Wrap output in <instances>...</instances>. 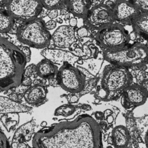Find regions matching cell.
Here are the masks:
<instances>
[{
	"instance_id": "1",
	"label": "cell",
	"mask_w": 148,
	"mask_h": 148,
	"mask_svg": "<svg viewBox=\"0 0 148 148\" xmlns=\"http://www.w3.org/2000/svg\"><path fill=\"white\" fill-rule=\"evenodd\" d=\"M32 145L33 148H103L101 128L88 114L40 130Z\"/></svg>"
},
{
	"instance_id": "2",
	"label": "cell",
	"mask_w": 148,
	"mask_h": 148,
	"mask_svg": "<svg viewBox=\"0 0 148 148\" xmlns=\"http://www.w3.org/2000/svg\"><path fill=\"white\" fill-rule=\"evenodd\" d=\"M26 63V58L18 47L0 36V91L21 84Z\"/></svg>"
},
{
	"instance_id": "3",
	"label": "cell",
	"mask_w": 148,
	"mask_h": 148,
	"mask_svg": "<svg viewBox=\"0 0 148 148\" xmlns=\"http://www.w3.org/2000/svg\"><path fill=\"white\" fill-rule=\"evenodd\" d=\"M132 81V75L127 68L113 64L108 65L102 72L98 94L104 101L116 99L122 94Z\"/></svg>"
},
{
	"instance_id": "4",
	"label": "cell",
	"mask_w": 148,
	"mask_h": 148,
	"mask_svg": "<svg viewBox=\"0 0 148 148\" xmlns=\"http://www.w3.org/2000/svg\"><path fill=\"white\" fill-rule=\"evenodd\" d=\"M103 56L110 64L126 68H140L148 64V46L136 42L116 51L103 50Z\"/></svg>"
},
{
	"instance_id": "5",
	"label": "cell",
	"mask_w": 148,
	"mask_h": 148,
	"mask_svg": "<svg viewBox=\"0 0 148 148\" xmlns=\"http://www.w3.org/2000/svg\"><path fill=\"white\" fill-rule=\"evenodd\" d=\"M17 37L21 43L36 49H45L50 43L51 35L43 20L36 18L27 21L17 29Z\"/></svg>"
},
{
	"instance_id": "6",
	"label": "cell",
	"mask_w": 148,
	"mask_h": 148,
	"mask_svg": "<svg viewBox=\"0 0 148 148\" xmlns=\"http://www.w3.org/2000/svg\"><path fill=\"white\" fill-rule=\"evenodd\" d=\"M95 39L103 50L116 51L127 46L130 38L128 31L121 24L113 23L98 30Z\"/></svg>"
},
{
	"instance_id": "7",
	"label": "cell",
	"mask_w": 148,
	"mask_h": 148,
	"mask_svg": "<svg viewBox=\"0 0 148 148\" xmlns=\"http://www.w3.org/2000/svg\"><path fill=\"white\" fill-rule=\"evenodd\" d=\"M56 75L58 84L68 92L78 93L84 88L86 79L84 75L70 64H63Z\"/></svg>"
},
{
	"instance_id": "8",
	"label": "cell",
	"mask_w": 148,
	"mask_h": 148,
	"mask_svg": "<svg viewBox=\"0 0 148 148\" xmlns=\"http://www.w3.org/2000/svg\"><path fill=\"white\" fill-rule=\"evenodd\" d=\"M41 0H9L8 11L13 17L29 21L37 17L43 9Z\"/></svg>"
},
{
	"instance_id": "9",
	"label": "cell",
	"mask_w": 148,
	"mask_h": 148,
	"mask_svg": "<svg viewBox=\"0 0 148 148\" xmlns=\"http://www.w3.org/2000/svg\"><path fill=\"white\" fill-rule=\"evenodd\" d=\"M115 21L112 8L105 4L92 7L83 18L84 24L91 29L99 30Z\"/></svg>"
},
{
	"instance_id": "10",
	"label": "cell",
	"mask_w": 148,
	"mask_h": 148,
	"mask_svg": "<svg viewBox=\"0 0 148 148\" xmlns=\"http://www.w3.org/2000/svg\"><path fill=\"white\" fill-rule=\"evenodd\" d=\"M114 20L120 23L130 24L132 20L140 12L126 0H117L112 8Z\"/></svg>"
},
{
	"instance_id": "11",
	"label": "cell",
	"mask_w": 148,
	"mask_h": 148,
	"mask_svg": "<svg viewBox=\"0 0 148 148\" xmlns=\"http://www.w3.org/2000/svg\"><path fill=\"white\" fill-rule=\"evenodd\" d=\"M121 95L122 104L127 109L143 105L147 98L143 89L136 84H131L124 90Z\"/></svg>"
},
{
	"instance_id": "12",
	"label": "cell",
	"mask_w": 148,
	"mask_h": 148,
	"mask_svg": "<svg viewBox=\"0 0 148 148\" xmlns=\"http://www.w3.org/2000/svg\"><path fill=\"white\" fill-rule=\"evenodd\" d=\"M54 45L59 49L69 47L76 41L74 27L70 25H61L51 36Z\"/></svg>"
},
{
	"instance_id": "13",
	"label": "cell",
	"mask_w": 148,
	"mask_h": 148,
	"mask_svg": "<svg viewBox=\"0 0 148 148\" xmlns=\"http://www.w3.org/2000/svg\"><path fill=\"white\" fill-rule=\"evenodd\" d=\"M41 54L54 64L68 63L73 65L79 60V57L72 52L61 49L45 48L42 51Z\"/></svg>"
},
{
	"instance_id": "14",
	"label": "cell",
	"mask_w": 148,
	"mask_h": 148,
	"mask_svg": "<svg viewBox=\"0 0 148 148\" xmlns=\"http://www.w3.org/2000/svg\"><path fill=\"white\" fill-rule=\"evenodd\" d=\"M47 90L40 84H35L29 87L24 92V98L27 103L32 105H37L41 103L46 99Z\"/></svg>"
},
{
	"instance_id": "15",
	"label": "cell",
	"mask_w": 148,
	"mask_h": 148,
	"mask_svg": "<svg viewBox=\"0 0 148 148\" xmlns=\"http://www.w3.org/2000/svg\"><path fill=\"white\" fill-rule=\"evenodd\" d=\"M31 108L24 105L10 98L0 96V113L8 114L27 112Z\"/></svg>"
},
{
	"instance_id": "16",
	"label": "cell",
	"mask_w": 148,
	"mask_h": 148,
	"mask_svg": "<svg viewBox=\"0 0 148 148\" xmlns=\"http://www.w3.org/2000/svg\"><path fill=\"white\" fill-rule=\"evenodd\" d=\"M91 0H66L69 11L75 16L84 18L90 9Z\"/></svg>"
},
{
	"instance_id": "17",
	"label": "cell",
	"mask_w": 148,
	"mask_h": 148,
	"mask_svg": "<svg viewBox=\"0 0 148 148\" xmlns=\"http://www.w3.org/2000/svg\"><path fill=\"white\" fill-rule=\"evenodd\" d=\"M131 24L136 34L148 41V13L140 12L134 18Z\"/></svg>"
},
{
	"instance_id": "18",
	"label": "cell",
	"mask_w": 148,
	"mask_h": 148,
	"mask_svg": "<svg viewBox=\"0 0 148 148\" xmlns=\"http://www.w3.org/2000/svg\"><path fill=\"white\" fill-rule=\"evenodd\" d=\"M37 75L43 79L50 78L57 75V66L47 59H43L36 65Z\"/></svg>"
},
{
	"instance_id": "19",
	"label": "cell",
	"mask_w": 148,
	"mask_h": 148,
	"mask_svg": "<svg viewBox=\"0 0 148 148\" xmlns=\"http://www.w3.org/2000/svg\"><path fill=\"white\" fill-rule=\"evenodd\" d=\"M112 139L114 146L117 148H124L127 146L130 140L129 132L126 127L118 125L113 129Z\"/></svg>"
},
{
	"instance_id": "20",
	"label": "cell",
	"mask_w": 148,
	"mask_h": 148,
	"mask_svg": "<svg viewBox=\"0 0 148 148\" xmlns=\"http://www.w3.org/2000/svg\"><path fill=\"white\" fill-rule=\"evenodd\" d=\"M34 127L35 122L33 120H31L28 123L21 125L17 130L13 136V142H15L18 143V145L19 142H20L18 148L21 147V145H23V141L29 140L31 139Z\"/></svg>"
},
{
	"instance_id": "21",
	"label": "cell",
	"mask_w": 148,
	"mask_h": 148,
	"mask_svg": "<svg viewBox=\"0 0 148 148\" xmlns=\"http://www.w3.org/2000/svg\"><path fill=\"white\" fill-rule=\"evenodd\" d=\"M14 24L13 17L8 10L0 9V32L5 33L9 31Z\"/></svg>"
},
{
	"instance_id": "22",
	"label": "cell",
	"mask_w": 148,
	"mask_h": 148,
	"mask_svg": "<svg viewBox=\"0 0 148 148\" xmlns=\"http://www.w3.org/2000/svg\"><path fill=\"white\" fill-rule=\"evenodd\" d=\"M1 120L7 131H10L18 123V116L14 113H9V114L2 116L1 118Z\"/></svg>"
},
{
	"instance_id": "23",
	"label": "cell",
	"mask_w": 148,
	"mask_h": 148,
	"mask_svg": "<svg viewBox=\"0 0 148 148\" xmlns=\"http://www.w3.org/2000/svg\"><path fill=\"white\" fill-rule=\"evenodd\" d=\"M75 111V108L73 105L71 104H64L56 109L54 115L68 117L72 115Z\"/></svg>"
},
{
	"instance_id": "24",
	"label": "cell",
	"mask_w": 148,
	"mask_h": 148,
	"mask_svg": "<svg viewBox=\"0 0 148 148\" xmlns=\"http://www.w3.org/2000/svg\"><path fill=\"white\" fill-rule=\"evenodd\" d=\"M43 6L51 10L60 8L66 2V0H41Z\"/></svg>"
},
{
	"instance_id": "25",
	"label": "cell",
	"mask_w": 148,
	"mask_h": 148,
	"mask_svg": "<svg viewBox=\"0 0 148 148\" xmlns=\"http://www.w3.org/2000/svg\"><path fill=\"white\" fill-rule=\"evenodd\" d=\"M83 51L84 54V56L83 58H90V57L95 58L98 54V49L95 46L93 45H84L83 47Z\"/></svg>"
},
{
	"instance_id": "26",
	"label": "cell",
	"mask_w": 148,
	"mask_h": 148,
	"mask_svg": "<svg viewBox=\"0 0 148 148\" xmlns=\"http://www.w3.org/2000/svg\"><path fill=\"white\" fill-rule=\"evenodd\" d=\"M142 13H148V0H128Z\"/></svg>"
},
{
	"instance_id": "27",
	"label": "cell",
	"mask_w": 148,
	"mask_h": 148,
	"mask_svg": "<svg viewBox=\"0 0 148 148\" xmlns=\"http://www.w3.org/2000/svg\"><path fill=\"white\" fill-rule=\"evenodd\" d=\"M35 73H36V65L35 64H31L29 65L28 66L25 68L24 70V77H31Z\"/></svg>"
},
{
	"instance_id": "28",
	"label": "cell",
	"mask_w": 148,
	"mask_h": 148,
	"mask_svg": "<svg viewBox=\"0 0 148 148\" xmlns=\"http://www.w3.org/2000/svg\"><path fill=\"white\" fill-rule=\"evenodd\" d=\"M0 148H11L9 145V142L3 133V132L0 130Z\"/></svg>"
},
{
	"instance_id": "29",
	"label": "cell",
	"mask_w": 148,
	"mask_h": 148,
	"mask_svg": "<svg viewBox=\"0 0 148 148\" xmlns=\"http://www.w3.org/2000/svg\"><path fill=\"white\" fill-rule=\"evenodd\" d=\"M18 48L24 54L26 58L27 62H29L31 60V51L30 49L27 46H20L18 47Z\"/></svg>"
},
{
	"instance_id": "30",
	"label": "cell",
	"mask_w": 148,
	"mask_h": 148,
	"mask_svg": "<svg viewBox=\"0 0 148 148\" xmlns=\"http://www.w3.org/2000/svg\"><path fill=\"white\" fill-rule=\"evenodd\" d=\"M88 29L85 27H82L79 28L77 31V34L81 38L86 37L88 35Z\"/></svg>"
},
{
	"instance_id": "31",
	"label": "cell",
	"mask_w": 148,
	"mask_h": 148,
	"mask_svg": "<svg viewBox=\"0 0 148 148\" xmlns=\"http://www.w3.org/2000/svg\"><path fill=\"white\" fill-rule=\"evenodd\" d=\"M56 25H57V23L54 20H50L45 23V27L48 31L51 30L55 28Z\"/></svg>"
},
{
	"instance_id": "32",
	"label": "cell",
	"mask_w": 148,
	"mask_h": 148,
	"mask_svg": "<svg viewBox=\"0 0 148 148\" xmlns=\"http://www.w3.org/2000/svg\"><path fill=\"white\" fill-rule=\"evenodd\" d=\"M140 86L143 89V90L145 91V92L148 98V78L143 80L141 82Z\"/></svg>"
},
{
	"instance_id": "33",
	"label": "cell",
	"mask_w": 148,
	"mask_h": 148,
	"mask_svg": "<svg viewBox=\"0 0 148 148\" xmlns=\"http://www.w3.org/2000/svg\"><path fill=\"white\" fill-rule=\"evenodd\" d=\"M30 87V86H29ZM29 88V87L28 86H23L22 84H20L19 86H18L17 87H16V92L18 93V94H21V93H24L27 89Z\"/></svg>"
},
{
	"instance_id": "34",
	"label": "cell",
	"mask_w": 148,
	"mask_h": 148,
	"mask_svg": "<svg viewBox=\"0 0 148 148\" xmlns=\"http://www.w3.org/2000/svg\"><path fill=\"white\" fill-rule=\"evenodd\" d=\"M74 54H75L78 57H83L84 56V52L83 51V49L79 47H76L74 49V51L73 53Z\"/></svg>"
},
{
	"instance_id": "35",
	"label": "cell",
	"mask_w": 148,
	"mask_h": 148,
	"mask_svg": "<svg viewBox=\"0 0 148 148\" xmlns=\"http://www.w3.org/2000/svg\"><path fill=\"white\" fill-rule=\"evenodd\" d=\"M32 83V80L31 79V77H26L23 78V79L21 83V84L25 86L29 87Z\"/></svg>"
},
{
	"instance_id": "36",
	"label": "cell",
	"mask_w": 148,
	"mask_h": 148,
	"mask_svg": "<svg viewBox=\"0 0 148 148\" xmlns=\"http://www.w3.org/2000/svg\"><path fill=\"white\" fill-rule=\"evenodd\" d=\"M47 15H48L49 17L51 19H54L55 18H56L58 15V12L57 9H53V10H50L49 12Z\"/></svg>"
},
{
	"instance_id": "37",
	"label": "cell",
	"mask_w": 148,
	"mask_h": 148,
	"mask_svg": "<svg viewBox=\"0 0 148 148\" xmlns=\"http://www.w3.org/2000/svg\"><path fill=\"white\" fill-rule=\"evenodd\" d=\"M77 19L75 17H72L69 20V25L72 27H74L77 25Z\"/></svg>"
},
{
	"instance_id": "38",
	"label": "cell",
	"mask_w": 148,
	"mask_h": 148,
	"mask_svg": "<svg viewBox=\"0 0 148 148\" xmlns=\"http://www.w3.org/2000/svg\"><path fill=\"white\" fill-rule=\"evenodd\" d=\"M79 99V97L76 95H72L69 98V102L71 103H75L77 102Z\"/></svg>"
},
{
	"instance_id": "39",
	"label": "cell",
	"mask_w": 148,
	"mask_h": 148,
	"mask_svg": "<svg viewBox=\"0 0 148 148\" xmlns=\"http://www.w3.org/2000/svg\"><path fill=\"white\" fill-rule=\"evenodd\" d=\"M130 35V39L132 40H134L136 38V32H135L134 31H133L131 33V34H129Z\"/></svg>"
},
{
	"instance_id": "40",
	"label": "cell",
	"mask_w": 148,
	"mask_h": 148,
	"mask_svg": "<svg viewBox=\"0 0 148 148\" xmlns=\"http://www.w3.org/2000/svg\"><path fill=\"white\" fill-rule=\"evenodd\" d=\"M106 120L109 124H111L113 121V117L112 116L109 115L106 117Z\"/></svg>"
},
{
	"instance_id": "41",
	"label": "cell",
	"mask_w": 148,
	"mask_h": 148,
	"mask_svg": "<svg viewBox=\"0 0 148 148\" xmlns=\"http://www.w3.org/2000/svg\"><path fill=\"white\" fill-rule=\"evenodd\" d=\"M112 112L110 110H105V113H104V114H105V116H109V115H110L111 114H112Z\"/></svg>"
},
{
	"instance_id": "42",
	"label": "cell",
	"mask_w": 148,
	"mask_h": 148,
	"mask_svg": "<svg viewBox=\"0 0 148 148\" xmlns=\"http://www.w3.org/2000/svg\"><path fill=\"white\" fill-rule=\"evenodd\" d=\"M145 142H146V143L148 145V131L146 133V136H145Z\"/></svg>"
},
{
	"instance_id": "43",
	"label": "cell",
	"mask_w": 148,
	"mask_h": 148,
	"mask_svg": "<svg viewBox=\"0 0 148 148\" xmlns=\"http://www.w3.org/2000/svg\"><path fill=\"white\" fill-rule=\"evenodd\" d=\"M9 1V0H0V5H1L3 4V3H6V2L8 3Z\"/></svg>"
},
{
	"instance_id": "44",
	"label": "cell",
	"mask_w": 148,
	"mask_h": 148,
	"mask_svg": "<svg viewBox=\"0 0 148 148\" xmlns=\"http://www.w3.org/2000/svg\"><path fill=\"white\" fill-rule=\"evenodd\" d=\"M46 125H47V123H46V122H45V121L42 122V123H41V126L45 127Z\"/></svg>"
},
{
	"instance_id": "45",
	"label": "cell",
	"mask_w": 148,
	"mask_h": 148,
	"mask_svg": "<svg viewBox=\"0 0 148 148\" xmlns=\"http://www.w3.org/2000/svg\"><path fill=\"white\" fill-rule=\"evenodd\" d=\"M106 148H113L112 146H108Z\"/></svg>"
}]
</instances>
